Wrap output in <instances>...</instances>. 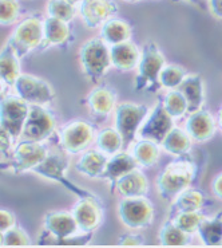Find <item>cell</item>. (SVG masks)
<instances>
[{
    "instance_id": "6da1fadb",
    "label": "cell",
    "mask_w": 222,
    "mask_h": 248,
    "mask_svg": "<svg viewBox=\"0 0 222 248\" xmlns=\"http://www.w3.org/2000/svg\"><path fill=\"white\" fill-rule=\"evenodd\" d=\"M197 176V165L190 160L169 162L155 180L157 192L162 200L173 202L181 192L190 188Z\"/></svg>"
},
{
    "instance_id": "7a4b0ae2",
    "label": "cell",
    "mask_w": 222,
    "mask_h": 248,
    "mask_svg": "<svg viewBox=\"0 0 222 248\" xmlns=\"http://www.w3.org/2000/svg\"><path fill=\"white\" fill-rule=\"evenodd\" d=\"M166 64L165 55L154 42L142 47L141 61L134 79V90L139 93H157L162 89L160 85V73Z\"/></svg>"
},
{
    "instance_id": "3957f363",
    "label": "cell",
    "mask_w": 222,
    "mask_h": 248,
    "mask_svg": "<svg viewBox=\"0 0 222 248\" xmlns=\"http://www.w3.org/2000/svg\"><path fill=\"white\" fill-rule=\"evenodd\" d=\"M79 63L89 81L99 82L113 66L110 46L101 36L86 41L79 48Z\"/></svg>"
},
{
    "instance_id": "277c9868",
    "label": "cell",
    "mask_w": 222,
    "mask_h": 248,
    "mask_svg": "<svg viewBox=\"0 0 222 248\" xmlns=\"http://www.w3.org/2000/svg\"><path fill=\"white\" fill-rule=\"evenodd\" d=\"M66 155H63V152L62 153L60 152H48V156L44 158V161L40 162L38 167L34 168L32 172L43 179L51 180V181L60 184L78 199H95L98 200L97 195H92L91 192L82 189L71 180L67 179L66 172L69 169L70 162Z\"/></svg>"
},
{
    "instance_id": "5b68a950",
    "label": "cell",
    "mask_w": 222,
    "mask_h": 248,
    "mask_svg": "<svg viewBox=\"0 0 222 248\" xmlns=\"http://www.w3.org/2000/svg\"><path fill=\"white\" fill-rule=\"evenodd\" d=\"M58 136H59V145L63 152L75 156L83 153L90 148V145L95 140L97 133L90 122L75 118L67 122L66 125H63Z\"/></svg>"
},
{
    "instance_id": "8992f818",
    "label": "cell",
    "mask_w": 222,
    "mask_h": 248,
    "mask_svg": "<svg viewBox=\"0 0 222 248\" xmlns=\"http://www.w3.org/2000/svg\"><path fill=\"white\" fill-rule=\"evenodd\" d=\"M117 211L120 223L129 230H145L154 221V205L146 196L122 197Z\"/></svg>"
},
{
    "instance_id": "52a82bcc",
    "label": "cell",
    "mask_w": 222,
    "mask_h": 248,
    "mask_svg": "<svg viewBox=\"0 0 222 248\" xmlns=\"http://www.w3.org/2000/svg\"><path fill=\"white\" fill-rule=\"evenodd\" d=\"M150 110L146 105L135 102H119L114 110V124L122 134L125 145H130L137 139V134L148 118Z\"/></svg>"
},
{
    "instance_id": "ba28073f",
    "label": "cell",
    "mask_w": 222,
    "mask_h": 248,
    "mask_svg": "<svg viewBox=\"0 0 222 248\" xmlns=\"http://www.w3.org/2000/svg\"><path fill=\"white\" fill-rule=\"evenodd\" d=\"M43 42H44L43 20L38 16L26 17L17 24L12 31L11 36L7 39V43H10L14 47V50L16 51L20 59L42 46Z\"/></svg>"
},
{
    "instance_id": "9c48e42d",
    "label": "cell",
    "mask_w": 222,
    "mask_h": 248,
    "mask_svg": "<svg viewBox=\"0 0 222 248\" xmlns=\"http://www.w3.org/2000/svg\"><path fill=\"white\" fill-rule=\"evenodd\" d=\"M29 113L30 104L16 93L4 95L0 105V129L8 133L14 140H20Z\"/></svg>"
},
{
    "instance_id": "30bf717a",
    "label": "cell",
    "mask_w": 222,
    "mask_h": 248,
    "mask_svg": "<svg viewBox=\"0 0 222 248\" xmlns=\"http://www.w3.org/2000/svg\"><path fill=\"white\" fill-rule=\"evenodd\" d=\"M57 130V118L43 105H30V113L24 124L20 140L44 142Z\"/></svg>"
},
{
    "instance_id": "8fae6325",
    "label": "cell",
    "mask_w": 222,
    "mask_h": 248,
    "mask_svg": "<svg viewBox=\"0 0 222 248\" xmlns=\"http://www.w3.org/2000/svg\"><path fill=\"white\" fill-rule=\"evenodd\" d=\"M14 90L20 98H23L30 105L51 104L57 94L54 87L43 78L36 75L22 73L14 85Z\"/></svg>"
},
{
    "instance_id": "7c38bea8",
    "label": "cell",
    "mask_w": 222,
    "mask_h": 248,
    "mask_svg": "<svg viewBox=\"0 0 222 248\" xmlns=\"http://www.w3.org/2000/svg\"><path fill=\"white\" fill-rule=\"evenodd\" d=\"M48 156V149L43 142H35V141H26L20 140L15 148L12 155L11 170L15 174L29 172L39 165L40 162L44 161Z\"/></svg>"
},
{
    "instance_id": "4fadbf2b",
    "label": "cell",
    "mask_w": 222,
    "mask_h": 248,
    "mask_svg": "<svg viewBox=\"0 0 222 248\" xmlns=\"http://www.w3.org/2000/svg\"><path fill=\"white\" fill-rule=\"evenodd\" d=\"M174 126V118L166 111L161 101L154 105L153 109L150 110L148 118L145 120L138 132L137 139L151 140L161 145Z\"/></svg>"
},
{
    "instance_id": "5bb4252c",
    "label": "cell",
    "mask_w": 222,
    "mask_h": 248,
    "mask_svg": "<svg viewBox=\"0 0 222 248\" xmlns=\"http://www.w3.org/2000/svg\"><path fill=\"white\" fill-rule=\"evenodd\" d=\"M43 227L47 235L59 244H64L79 232L74 215L66 211H52L44 215Z\"/></svg>"
},
{
    "instance_id": "9a60e30c",
    "label": "cell",
    "mask_w": 222,
    "mask_h": 248,
    "mask_svg": "<svg viewBox=\"0 0 222 248\" xmlns=\"http://www.w3.org/2000/svg\"><path fill=\"white\" fill-rule=\"evenodd\" d=\"M79 15L87 29H101L108 19L114 17L118 7L114 0H82Z\"/></svg>"
},
{
    "instance_id": "2e32d148",
    "label": "cell",
    "mask_w": 222,
    "mask_h": 248,
    "mask_svg": "<svg viewBox=\"0 0 222 248\" xmlns=\"http://www.w3.org/2000/svg\"><path fill=\"white\" fill-rule=\"evenodd\" d=\"M80 233H92L102 221V207L95 199H78L71 209Z\"/></svg>"
},
{
    "instance_id": "e0dca14e",
    "label": "cell",
    "mask_w": 222,
    "mask_h": 248,
    "mask_svg": "<svg viewBox=\"0 0 222 248\" xmlns=\"http://www.w3.org/2000/svg\"><path fill=\"white\" fill-rule=\"evenodd\" d=\"M217 124L216 118L207 109H199L194 113H190L185 122V130L192 137L194 142L204 144L210 141L216 134Z\"/></svg>"
},
{
    "instance_id": "ac0fdd59",
    "label": "cell",
    "mask_w": 222,
    "mask_h": 248,
    "mask_svg": "<svg viewBox=\"0 0 222 248\" xmlns=\"http://www.w3.org/2000/svg\"><path fill=\"white\" fill-rule=\"evenodd\" d=\"M86 104L91 111V114L98 118H104L114 113L118 105V95L111 87L97 86L89 93Z\"/></svg>"
},
{
    "instance_id": "d6986e66",
    "label": "cell",
    "mask_w": 222,
    "mask_h": 248,
    "mask_svg": "<svg viewBox=\"0 0 222 248\" xmlns=\"http://www.w3.org/2000/svg\"><path fill=\"white\" fill-rule=\"evenodd\" d=\"M141 54L142 50H139L130 41L110 46V57H111L113 67L123 73L137 69L141 61Z\"/></svg>"
},
{
    "instance_id": "ffe728a7",
    "label": "cell",
    "mask_w": 222,
    "mask_h": 248,
    "mask_svg": "<svg viewBox=\"0 0 222 248\" xmlns=\"http://www.w3.org/2000/svg\"><path fill=\"white\" fill-rule=\"evenodd\" d=\"M111 192L122 197H141L148 193V180L139 169H134L115 183Z\"/></svg>"
},
{
    "instance_id": "44dd1931",
    "label": "cell",
    "mask_w": 222,
    "mask_h": 248,
    "mask_svg": "<svg viewBox=\"0 0 222 248\" xmlns=\"http://www.w3.org/2000/svg\"><path fill=\"white\" fill-rule=\"evenodd\" d=\"M138 167H139V164L134 158V156L131 155V152H123L122 150V152L117 153L114 156L108 157L107 165H106L102 179L107 180L110 185H111V190H113L115 183L120 177H123L129 172L137 169Z\"/></svg>"
},
{
    "instance_id": "7402d4cb",
    "label": "cell",
    "mask_w": 222,
    "mask_h": 248,
    "mask_svg": "<svg viewBox=\"0 0 222 248\" xmlns=\"http://www.w3.org/2000/svg\"><path fill=\"white\" fill-rule=\"evenodd\" d=\"M108 156L98 149L85 150L75 164V170L89 179H102Z\"/></svg>"
},
{
    "instance_id": "603a6c76",
    "label": "cell",
    "mask_w": 222,
    "mask_h": 248,
    "mask_svg": "<svg viewBox=\"0 0 222 248\" xmlns=\"http://www.w3.org/2000/svg\"><path fill=\"white\" fill-rule=\"evenodd\" d=\"M178 90L188 101L189 114L202 109L205 105V85L204 78L199 74H188Z\"/></svg>"
},
{
    "instance_id": "cb8c5ba5",
    "label": "cell",
    "mask_w": 222,
    "mask_h": 248,
    "mask_svg": "<svg viewBox=\"0 0 222 248\" xmlns=\"http://www.w3.org/2000/svg\"><path fill=\"white\" fill-rule=\"evenodd\" d=\"M22 74L20 58L10 43H6L0 52V77L1 83L8 87H14L15 82Z\"/></svg>"
},
{
    "instance_id": "d4e9b609",
    "label": "cell",
    "mask_w": 222,
    "mask_h": 248,
    "mask_svg": "<svg viewBox=\"0 0 222 248\" xmlns=\"http://www.w3.org/2000/svg\"><path fill=\"white\" fill-rule=\"evenodd\" d=\"M206 196L204 192L194 188H188L181 192L178 196L171 202V209L169 214V219L176 216L177 214H183V212H197L201 211L205 205Z\"/></svg>"
},
{
    "instance_id": "484cf974",
    "label": "cell",
    "mask_w": 222,
    "mask_h": 248,
    "mask_svg": "<svg viewBox=\"0 0 222 248\" xmlns=\"http://www.w3.org/2000/svg\"><path fill=\"white\" fill-rule=\"evenodd\" d=\"M193 142L194 141L185 129L174 126L162 141L161 148L173 156H185L192 150Z\"/></svg>"
},
{
    "instance_id": "4316f807",
    "label": "cell",
    "mask_w": 222,
    "mask_h": 248,
    "mask_svg": "<svg viewBox=\"0 0 222 248\" xmlns=\"http://www.w3.org/2000/svg\"><path fill=\"white\" fill-rule=\"evenodd\" d=\"M101 38L108 46H114V45L130 41L131 26L123 19L111 17L101 27Z\"/></svg>"
},
{
    "instance_id": "83f0119b",
    "label": "cell",
    "mask_w": 222,
    "mask_h": 248,
    "mask_svg": "<svg viewBox=\"0 0 222 248\" xmlns=\"http://www.w3.org/2000/svg\"><path fill=\"white\" fill-rule=\"evenodd\" d=\"M131 155L137 160L139 167L153 168L161 158V145L151 140L138 139L131 148Z\"/></svg>"
},
{
    "instance_id": "f1b7e54d",
    "label": "cell",
    "mask_w": 222,
    "mask_h": 248,
    "mask_svg": "<svg viewBox=\"0 0 222 248\" xmlns=\"http://www.w3.org/2000/svg\"><path fill=\"white\" fill-rule=\"evenodd\" d=\"M44 42L43 46H62L70 38V27L67 22L47 16L43 20Z\"/></svg>"
},
{
    "instance_id": "f546056e",
    "label": "cell",
    "mask_w": 222,
    "mask_h": 248,
    "mask_svg": "<svg viewBox=\"0 0 222 248\" xmlns=\"http://www.w3.org/2000/svg\"><path fill=\"white\" fill-rule=\"evenodd\" d=\"M199 240L206 247H218L222 246V215L218 214L214 217H206L199 225Z\"/></svg>"
},
{
    "instance_id": "4dcf8cb0",
    "label": "cell",
    "mask_w": 222,
    "mask_h": 248,
    "mask_svg": "<svg viewBox=\"0 0 222 248\" xmlns=\"http://www.w3.org/2000/svg\"><path fill=\"white\" fill-rule=\"evenodd\" d=\"M95 145L98 150H101L106 156L111 157L122 152L125 141L117 127H104L97 133Z\"/></svg>"
},
{
    "instance_id": "1f68e13d",
    "label": "cell",
    "mask_w": 222,
    "mask_h": 248,
    "mask_svg": "<svg viewBox=\"0 0 222 248\" xmlns=\"http://www.w3.org/2000/svg\"><path fill=\"white\" fill-rule=\"evenodd\" d=\"M189 236L190 235L178 228L173 220L167 219V221H165L161 227L158 240L163 247H183L189 244Z\"/></svg>"
},
{
    "instance_id": "d6a6232c",
    "label": "cell",
    "mask_w": 222,
    "mask_h": 248,
    "mask_svg": "<svg viewBox=\"0 0 222 248\" xmlns=\"http://www.w3.org/2000/svg\"><path fill=\"white\" fill-rule=\"evenodd\" d=\"M163 108L165 110L170 114L174 120H178V118H182L185 117L186 113H189V106L188 101L183 97V94L178 89H174V90H167V93L163 97Z\"/></svg>"
},
{
    "instance_id": "836d02e7",
    "label": "cell",
    "mask_w": 222,
    "mask_h": 248,
    "mask_svg": "<svg viewBox=\"0 0 222 248\" xmlns=\"http://www.w3.org/2000/svg\"><path fill=\"white\" fill-rule=\"evenodd\" d=\"M188 77V71L178 64H165L160 73V85L166 90H174L181 86L183 79Z\"/></svg>"
},
{
    "instance_id": "e575fe53",
    "label": "cell",
    "mask_w": 222,
    "mask_h": 248,
    "mask_svg": "<svg viewBox=\"0 0 222 248\" xmlns=\"http://www.w3.org/2000/svg\"><path fill=\"white\" fill-rule=\"evenodd\" d=\"M46 12L47 16L57 17L70 23L76 16V7L69 0H48Z\"/></svg>"
},
{
    "instance_id": "d590c367",
    "label": "cell",
    "mask_w": 222,
    "mask_h": 248,
    "mask_svg": "<svg viewBox=\"0 0 222 248\" xmlns=\"http://www.w3.org/2000/svg\"><path fill=\"white\" fill-rule=\"evenodd\" d=\"M174 224L181 228L183 232H186L188 235H194L198 232V228L202 220L205 219V216L201 214V211L197 212H183V214H177L176 216L170 217Z\"/></svg>"
},
{
    "instance_id": "8d00e7d4",
    "label": "cell",
    "mask_w": 222,
    "mask_h": 248,
    "mask_svg": "<svg viewBox=\"0 0 222 248\" xmlns=\"http://www.w3.org/2000/svg\"><path fill=\"white\" fill-rule=\"evenodd\" d=\"M31 244H32L31 237L22 227L15 225L8 231L1 232V240H0L1 247H27Z\"/></svg>"
},
{
    "instance_id": "74e56055",
    "label": "cell",
    "mask_w": 222,
    "mask_h": 248,
    "mask_svg": "<svg viewBox=\"0 0 222 248\" xmlns=\"http://www.w3.org/2000/svg\"><path fill=\"white\" fill-rule=\"evenodd\" d=\"M20 15V6L17 0H0V23L3 27L11 26Z\"/></svg>"
},
{
    "instance_id": "f35d334b",
    "label": "cell",
    "mask_w": 222,
    "mask_h": 248,
    "mask_svg": "<svg viewBox=\"0 0 222 248\" xmlns=\"http://www.w3.org/2000/svg\"><path fill=\"white\" fill-rule=\"evenodd\" d=\"M11 136L4 130L0 129V160H1V169L10 168L12 161V155H14V144H12Z\"/></svg>"
},
{
    "instance_id": "ab89813d",
    "label": "cell",
    "mask_w": 222,
    "mask_h": 248,
    "mask_svg": "<svg viewBox=\"0 0 222 248\" xmlns=\"http://www.w3.org/2000/svg\"><path fill=\"white\" fill-rule=\"evenodd\" d=\"M16 225V217L8 209H1L0 211V232L8 231L10 228Z\"/></svg>"
},
{
    "instance_id": "60d3db41",
    "label": "cell",
    "mask_w": 222,
    "mask_h": 248,
    "mask_svg": "<svg viewBox=\"0 0 222 248\" xmlns=\"http://www.w3.org/2000/svg\"><path fill=\"white\" fill-rule=\"evenodd\" d=\"M142 244L143 237L137 233H126L119 237V242H118V246H123V247H138Z\"/></svg>"
},
{
    "instance_id": "b9f144b4",
    "label": "cell",
    "mask_w": 222,
    "mask_h": 248,
    "mask_svg": "<svg viewBox=\"0 0 222 248\" xmlns=\"http://www.w3.org/2000/svg\"><path fill=\"white\" fill-rule=\"evenodd\" d=\"M210 188L213 196L217 197L218 200H222V172L216 174V177L211 180Z\"/></svg>"
},
{
    "instance_id": "7bdbcfd3",
    "label": "cell",
    "mask_w": 222,
    "mask_h": 248,
    "mask_svg": "<svg viewBox=\"0 0 222 248\" xmlns=\"http://www.w3.org/2000/svg\"><path fill=\"white\" fill-rule=\"evenodd\" d=\"M209 10L217 19H222V0H209Z\"/></svg>"
},
{
    "instance_id": "ee69618b",
    "label": "cell",
    "mask_w": 222,
    "mask_h": 248,
    "mask_svg": "<svg viewBox=\"0 0 222 248\" xmlns=\"http://www.w3.org/2000/svg\"><path fill=\"white\" fill-rule=\"evenodd\" d=\"M217 124H218V127H220V130L222 132V106L218 110V114H217Z\"/></svg>"
},
{
    "instance_id": "f6af8a7d",
    "label": "cell",
    "mask_w": 222,
    "mask_h": 248,
    "mask_svg": "<svg viewBox=\"0 0 222 248\" xmlns=\"http://www.w3.org/2000/svg\"><path fill=\"white\" fill-rule=\"evenodd\" d=\"M189 1H190V3H194V4H201L204 0H189Z\"/></svg>"
},
{
    "instance_id": "bcb514c9",
    "label": "cell",
    "mask_w": 222,
    "mask_h": 248,
    "mask_svg": "<svg viewBox=\"0 0 222 248\" xmlns=\"http://www.w3.org/2000/svg\"><path fill=\"white\" fill-rule=\"evenodd\" d=\"M125 3H138V1H141V0H123Z\"/></svg>"
},
{
    "instance_id": "7dc6e473",
    "label": "cell",
    "mask_w": 222,
    "mask_h": 248,
    "mask_svg": "<svg viewBox=\"0 0 222 248\" xmlns=\"http://www.w3.org/2000/svg\"><path fill=\"white\" fill-rule=\"evenodd\" d=\"M69 1H71V3H74V4H78V3H80L82 0H69Z\"/></svg>"
},
{
    "instance_id": "c3c4849f",
    "label": "cell",
    "mask_w": 222,
    "mask_h": 248,
    "mask_svg": "<svg viewBox=\"0 0 222 248\" xmlns=\"http://www.w3.org/2000/svg\"><path fill=\"white\" fill-rule=\"evenodd\" d=\"M221 215H222V212H221Z\"/></svg>"
}]
</instances>
